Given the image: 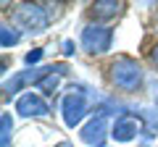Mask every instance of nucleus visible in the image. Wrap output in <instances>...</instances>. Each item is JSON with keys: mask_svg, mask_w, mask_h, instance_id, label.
<instances>
[{"mask_svg": "<svg viewBox=\"0 0 158 147\" xmlns=\"http://www.w3.org/2000/svg\"><path fill=\"white\" fill-rule=\"evenodd\" d=\"M111 81L121 92H137L145 84V71L142 66L129 55H118L111 61Z\"/></svg>", "mask_w": 158, "mask_h": 147, "instance_id": "nucleus-1", "label": "nucleus"}, {"mask_svg": "<svg viewBox=\"0 0 158 147\" xmlns=\"http://www.w3.org/2000/svg\"><path fill=\"white\" fill-rule=\"evenodd\" d=\"M87 110H90V97H87L85 87H82V84H71V89H69L66 95H63V100H61L63 124H66L69 129L79 126L82 118L87 116Z\"/></svg>", "mask_w": 158, "mask_h": 147, "instance_id": "nucleus-2", "label": "nucleus"}, {"mask_svg": "<svg viewBox=\"0 0 158 147\" xmlns=\"http://www.w3.org/2000/svg\"><path fill=\"white\" fill-rule=\"evenodd\" d=\"M13 21L29 34H42L50 24V16H48V8L40 3H21L13 11Z\"/></svg>", "mask_w": 158, "mask_h": 147, "instance_id": "nucleus-3", "label": "nucleus"}, {"mask_svg": "<svg viewBox=\"0 0 158 147\" xmlns=\"http://www.w3.org/2000/svg\"><path fill=\"white\" fill-rule=\"evenodd\" d=\"M79 42H82V50L85 53H90V55H103V53H108L111 45H113V29L106 26V24H87V26L82 29Z\"/></svg>", "mask_w": 158, "mask_h": 147, "instance_id": "nucleus-4", "label": "nucleus"}, {"mask_svg": "<svg viewBox=\"0 0 158 147\" xmlns=\"http://www.w3.org/2000/svg\"><path fill=\"white\" fill-rule=\"evenodd\" d=\"M79 137H82V142L90 145V147H103V145H106V139L111 137V131H108V113L95 110V116L82 126Z\"/></svg>", "mask_w": 158, "mask_h": 147, "instance_id": "nucleus-5", "label": "nucleus"}, {"mask_svg": "<svg viewBox=\"0 0 158 147\" xmlns=\"http://www.w3.org/2000/svg\"><path fill=\"white\" fill-rule=\"evenodd\" d=\"M48 68L50 66H42V68H27V71H19L16 76H11V79L3 84V92H6V97H11V95H16V92H21L24 87H37L40 81L45 79V74H48Z\"/></svg>", "mask_w": 158, "mask_h": 147, "instance_id": "nucleus-6", "label": "nucleus"}, {"mask_svg": "<svg viewBox=\"0 0 158 147\" xmlns=\"http://www.w3.org/2000/svg\"><path fill=\"white\" fill-rule=\"evenodd\" d=\"M16 113L24 116V118H45L50 113V108H48V102H45L42 95H37V92H24L16 100Z\"/></svg>", "mask_w": 158, "mask_h": 147, "instance_id": "nucleus-7", "label": "nucleus"}, {"mask_svg": "<svg viewBox=\"0 0 158 147\" xmlns=\"http://www.w3.org/2000/svg\"><path fill=\"white\" fill-rule=\"evenodd\" d=\"M140 131H142V124H140V116L135 113H121L111 124V137L116 142H132Z\"/></svg>", "mask_w": 158, "mask_h": 147, "instance_id": "nucleus-8", "label": "nucleus"}, {"mask_svg": "<svg viewBox=\"0 0 158 147\" xmlns=\"http://www.w3.org/2000/svg\"><path fill=\"white\" fill-rule=\"evenodd\" d=\"M121 11H124V3H118V0H95V3L90 6V13L95 18H100V21L116 18Z\"/></svg>", "mask_w": 158, "mask_h": 147, "instance_id": "nucleus-9", "label": "nucleus"}, {"mask_svg": "<svg viewBox=\"0 0 158 147\" xmlns=\"http://www.w3.org/2000/svg\"><path fill=\"white\" fill-rule=\"evenodd\" d=\"M66 76V66L63 63H58V66H50L48 68V74H45V79L37 84V89L40 92H45V95H53V92L58 89V81Z\"/></svg>", "mask_w": 158, "mask_h": 147, "instance_id": "nucleus-10", "label": "nucleus"}, {"mask_svg": "<svg viewBox=\"0 0 158 147\" xmlns=\"http://www.w3.org/2000/svg\"><path fill=\"white\" fill-rule=\"evenodd\" d=\"M19 40H21V34H19L13 26H8V24H3V26H0V45H3V50L19 45Z\"/></svg>", "mask_w": 158, "mask_h": 147, "instance_id": "nucleus-11", "label": "nucleus"}, {"mask_svg": "<svg viewBox=\"0 0 158 147\" xmlns=\"http://www.w3.org/2000/svg\"><path fill=\"white\" fill-rule=\"evenodd\" d=\"M11 131H13L11 113H3L0 116V147H11Z\"/></svg>", "mask_w": 158, "mask_h": 147, "instance_id": "nucleus-12", "label": "nucleus"}, {"mask_svg": "<svg viewBox=\"0 0 158 147\" xmlns=\"http://www.w3.org/2000/svg\"><path fill=\"white\" fill-rule=\"evenodd\" d=\"M40 58H42V50H40V47H34L32 53H27V55H24V63H27L29 68H34V63H40Z\"/></svg>", "mask_w": 158, "mask_h": 147, "instance_id": "nucleus-13", "label": "nucleus"}, {"mask_svg": "<svg viewBox=\"0 0 158 147\" xmlns=\"http://www.w3.org/2000/svg\"><path fill=\"white\" fill-rule=\"evenodd\" d=\"M61 47H63V55H74V50H77L71 40H63V42H61Z\"/></svg>", "mask_w": 158, "mask_h": 147, "instance_id": "nucleus-14", "label": "nucleus"}, {"mask_svg": "<svg viewBox=\"0 0 158 147\" xmlns=\"http://www.w3.org/2000/svg\"><path fill=\"white\" fill-rule=\"evenodd\" d=\"M150 61H153V66H156V68H158V45H156V47H153V53H150Z\"/></svg>", "mask_w": 158, "mask_h": 147, "instance_id": "nucleus-15", "label": "nucleus"}, {"mask_svg": "<svg viewBox=\"0 0 158 147\" xmlns=\"http://www.w3.org/2000/svg\"><path fill=\"white\" fill-rule=\"evenodd\" d=\"M56 147H74V145H71V142H58Z\"/></svg>", "mask_w": 158, "mask_h": 147, "instance_id": "nucleus-16", "label": "nucleus"}]
</instances>
